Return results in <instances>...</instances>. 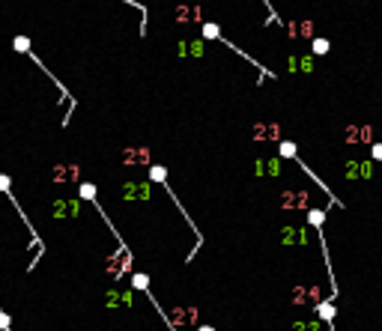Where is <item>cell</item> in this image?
Segmentation results:
<instances>
[{"label":"cell","instance_id":"obj_14","mask_svg":"<svg viewBox=\"0 0 382 331\" xmlns=\"http://www.w3.org/2000/svg\"><path fill=\"white\" fill-rule=\"evenodd\" d=\"M314 51H317V54H320V51H328V42H326V39H317V42H314Z\"/></svg>","mask_w":382,"mask_h":331},{"label":"cell","instance_id":"obj_6","mask_svg":"<svg viewBox=\"0 0 382 331\" xmlns=\"http://www.w3.org/2000/svg\"><path fill=\"white\" fill-rule=\"evenodd\" d=\"M149 161V150H137V146H132V150H123V164H146Z\"/></svg>","mask_w":382,"mask_h":331},{"label":"cell","instance_id":"obj_5","mask_svg":"<svg viewBox=\"0 0 382 331\" xmlns=\"http://www.w3.org/2000/svg\"><path fill=\"white\" fill-rule=\"evenodd\" d=\"M278 134H281V128L275 123H257L254 126V137L257 140H278Z\"/></svg>","mask_w":382,"mask_h":331},{"label":"cell","instance_id":"obj_1","mask_svg":"<svg viewBox=\"0 0 382 331\" xmlns=\"http://www.w3.org/2000/svg\"><path fill=\"white\" fill-rule=\"evenodd\" d=\"M320 299H323L320 286H296L293 289V302H299V305H320Z\"/></svg>","mask_w":382,"mask_h":331},{"label":"cell","instance_id":"obj_12","mask_svg":"<svg viewBox=\"0 0 382 331\" xmlns=\"http://www.w3.org/2000/svg\"><path fill=\"white\" fill-rule=\"evenodd\" d=\"M123 197H149V188H132V185H126Z\"/></svg>","mask_w":382,"mask_h":331},{"label":"cell","instance_id":"obj_8","mask_svg":"<svg viewBox=\"0 0 382 331\" xmlns=\"http://www.w3.org/2000/svg\"><path fill=\"white\" fill-rule=\"evenodd\" d=\"M347 176H350V179L373 176V164H370V161H350V164H347Z\"/></svg>","mask_w":382,"mask_h":331},{"label":"cell","instance_id":"obj_13","mask_svg":"<svg viewBox=\"0 0 382 331\" xmlns=\"http://www.w3.org/2000/svg\"><path fill=\"white\" fill-rule=\"evenodd\" d=\"M296 331H320V325L317 322H301V325H296Z\"/></svg>","mask_w":382,"mask_h":331},{"label":"cell","instance_id":"obj_11","mask_svg":"<svg viewBox=\"0 0 382 331\" xmlns=\"http://www.w3.org/2000/svg\"><path fill=\"white\" fill-rule=\"evenodd\" d=\"M179 21H200V9L197 6H179Z\"/></svg>","mask_w":382,"mask_h":331},{"label":"cell","instance_id":"obj_7","mask_svg":"<svg viewBox=\"0 0 382 331\" xmlns=\"http://www.w3.org/2000/svg\"><path fill=\"white\" fill-rule=\"evenodd\" d=\"M370 134H373V131H370L367 126H350V128H347V140H350V143H367V140H373Z\"/></svg>","mask_w":382,"mask_h":331},{"label":"cell","instance_id":"obj_2","mask_svg":"<svg viewBox=\"0 0 382 331\" xmlns=\"http://www.w3.org/2000/svg\"><path fill=\"white\" fill-rule=\"evenodd\" d=\"M78 176H81V167H78V164H57V167L51 170V179L60 182V185H66V182H75Z\"/></svg>","mask_w":382,"mask_h":331},{"label":"cell","instance_id":"obj_10","mask_svg":"<svg viewBox=\"0 0 382 331\" xmlns=\"http://www.w3.org/2000/svg\"><path fill=\"white\" fill-rule=\"evenodd\" d=\"M54 215H57V218H60V215H66V218H69V215H78V203H75V200H63V203L54 206Z\"/></svg>","mask_w":382,"mask_h":331},{"label":"cell","instance_id":"obj_9","mask_svg":"<svg viewBox=\"0 0 382 331\" xmlns=\"http://www.w3.org/2000/svg\"><path fill=\"white\" fill-rule=\"evenodd\" d=\"M179 54H185V57H200V54H203V42H197V39H188V42H182V45H179Z\"/></svg>","mask_w":382,"mask_h":331},{"label":"cell","instance_id":"obj_4","mask_svg":"<svg viewBox=\"0 0 382 331\" xmlns=\"http://www.w3.org/2000/svg\"><path fill=\"white\" fill-rule=\"evenodd\" d=\"M170 319H173V325H191V322H197V310L194 307H176V310H170Z\"/></svg>","mask_w":382,"mask_h":331},{"label":"cell","instance_id":"obj_3","mask_svg":"<svg viewBox=\"0 0 382 331\" xmlns=\"http://www.w3.org/2000/svg\"><path fill=\"white\" fill-rule=\"evenodd\" d=\"M129 266H132V256H126V254L120 251L117 256H110V263H108V275H110V278H120Z\"/></svg>","mask_w":382,"mask_h":331},{"label":"cell","instance_id":"obj_15","mask_svg":"<svg viewBox=\"0 0 382 331\" xmlns=\"http://www.w3.org/2000/svg\"><path fill=\"white\" fill-rule=\"evenodd\" d=\"M135 286H137V289H143V286H146V278H143V275H137V278H135Z\"/></svg>","mask_w":382,"mask_h":331}]
</instances>
